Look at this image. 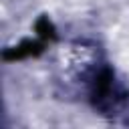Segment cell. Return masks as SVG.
Returning a JSON list of instances; mask_svg holds the SVG:
<instances>
[{
	"mask_svg": "<svg viewBox=\"0 0 129 129\" xmlns=\"http://www.w3.org/2000/svg\"><path fill=\"white\" fill-rule=\"evenodd\" d=\"M56 85L64 97L85 101L101 117L129 123V87L117 79L101 48L89 42H73L56 60Z\"/></svg>",
	"mask_w": 129,
	"mask_h": 129,
	"instance_id": "6da1fadb",
	"label": "cell"
}]
</instances>
